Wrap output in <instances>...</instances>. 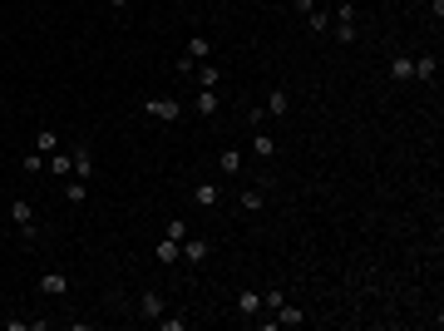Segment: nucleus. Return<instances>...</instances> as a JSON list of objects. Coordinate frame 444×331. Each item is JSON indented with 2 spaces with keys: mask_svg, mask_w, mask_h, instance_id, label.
Wrapping results in <instances>:
<instances>
[{
  "mask_svg": "<svg viewBox=\"0 0 444 331\" xmlns=\"http://www.w3.org/2000/svg\"><path fill=\"white\" fill-rule=\"evenodd\" d=\"M218 85H222V70L213 60H203V65H198V89H218Z\"/></svg>",
  "mask_w": 444,
  "mask_h": 331,
  "instance_id": "nucleus-18",
  "label": "nucleus"
},
{
  "mask_svg": "<svg viewBox=\"0 0 444 331\" xmlns=\"http://www.w3.org/2000/svg\"><path fill=\"white\" fill-rule=\"evenodd\" d=\"M218 173L222 178H237V173H242V148H222L218 153Z\"/></svg>",
  "mask_w": 444,
  "mask_h": 331,
  "instance_id": "nucleus-10",
  "label": "nucleus"
},
{
  "mask_svg": "<svg viewBox=\"0 0 444 331\" xmlns=\"http://www.w3.org/2000/svg\"><path fill=\"white\" fill-rule=\"evenodd\" d=\"M247 124H252V129H262V124H267V109H262V104H257V109H247Z\"/></svg>",
  "mask_w": 444,
  "mask_h": 331,
  "instance_id": "nucleus-30",
  "label": "nucleus"
},
{
  "mask_svg": "<svg viewBox=\"0 0 444 331\" xmlns=\"http://www.w3.org/2000/svg\"><path fill=\"white\" fill-rule=\"evenodd\" d=\"M292 5H296V15H301V20H306V15L316 10V0H292Z\"/></svg>",
  "mask_w": 444,
  "mask_h": 331,
  "instance_id": "nucleus-31",
  "label": "nucleus"
},
{
  "mask_svg": "<svg viewBox=\"0 0 444 331\" xmlns=\"http://www.w3.org/2000/svg\"><path fill=\"white\" fill-rule=\"evenodd\" d=\"M40 168H45V153H35V148H30V153L20 158V173H25V178H35Z\"/></svg>",
  "mask_w": 444,
  "mask_h": 331,
  "instance_id": "nucleus-25",
  "label": "nucleus"
},
{
  "mask_svg": "<svg viewBox=\"0 0 444 331\" xmlns=\"http://www.w3.org/2000/svg\"><path fill=\"white\" fill-rule=\"evenodd\" d=\"M193 198H198V208H218V203H222V188H218V183H198V188H193Z\"/></svg>",
  "mask_w": 444,
  "mask_h": 331,
  "instance_id": "nucleus-19",
  "label": "nucleus"
},
{
  "mask_svg": "<svg viewBox=\"0 0 444 331\" xmlns=\"http://www.w3.org/2000/svg\"><path fill=\"white\" fill-rule=\"evenodd\" d=\"M193 114H198V119H218V114H222V94H218V89H198Z\"/></svg>",
  "mask_w": 444,
  "mask_h": 331,
  "instance_id": "nucleus-6",
  "label": "nucleus"
},
{
  "mask_svg": "<svg viewBox=\"0 0 444 331\" xmlns=\"http://www.w3.org/2000/svg\"><path fill=\"white\" fill-rule=\"evenodd\" d=\"M262 109H267V119H287V114H292V94H287V89L277 85V89H267Z\"/></svg>",
  "mask_w": 444,
  "mask_h": 331,
  "instance_id": "nucleus-4",
  "label": "nucleus"
},
{
  "mask_svg": "<svg viewBox=\"0 0 444 331\" xmlns=\"http://www.w3.org/2000/svg\"><path fill=\"white\" fill-rule=\"evenodd\" d=\"M45 168H50L55 178H70V173H74V153H50V158H45Z\"/></svg>",
  "mask_w": 444,
  "mask_h": 331,
  "instance_id": "nucleus-14",
  "label": "nucleus"
},
{
  "mask_svg": "<svg viewBox=\"0 0 444 331\" xmlns=\"http://www.w3.org/2000/svg\"><path fill=\"white\" fill-rule=\"evenodd\" d=\"M252 153H257V158H277V139L267 134V124L252 129Z\"/></svg>",
  "mask_w": 444,
  "mask_h": 331,
  "instance_id": "nucleus-9",
  "label": "nucleus"
},
{
  "mask_svg": "<svg viewBox=\"0 0 444 331\" xmlns=\"http://www.w3.org/2000/svg\"><path fill=\"white\" fill-rule=\"evenodd\" d=\"M331 40H335V45H350V40H355V5H335Z\"/></svg>",
  "mask_w": 444,
  "mask_h": 331,
  "instance_id": "nucleus-2",
  "label": "nucleus"
},
{
  "mask_svg": "<svg viewBox=\"0 0 444 331\" xmlns=\"http://www.w3.org/2000/svg\"><path fill=\"white\" fill-rule=\"evenodd\" d=\"M0 327H5V331H45L50 322H45V317H5Z\"/></svg>",
  "mask_w": 444,
  "mask_h": 331,
  "instance_id": "nucleus-17",
  "label": "nucleus"
},
{
  "mask_svg": "<svg viewBox=\"0 0 444 331\" xmlns=\"http://www.w3.org/2000/svg\"><path fill=\"white\" fill-rule=\"evenodd\" d=\"M173 262H183V242L158 237V267H173Z\"/></svg>",
  "mask_w": 444,
  "mask_h": 331,
  "instance_id": "nucleus-11",
  "label": "nucleus"
},
{
  "mask_svg": "<svg viewBox=\"0 0 444 331\" xmlns=\"http://www.w3.org/2000/svg\"><path fill=\"white\" fill-rule=\"evenodd\" d=\"M138 317H143V322H158V317H163V297H158V292H143V297H138Z\"/></svg>",
  "mask_w": 444,
  "mask_h": 331,
  "instance_id": "nucleus-12",
  "label": "nucleus"
},
{
  "mask_svg": "<svg viewBox=\"0 0 444 331\" xmlns=\"http://www.w3.org/2000/svg\"><path fill=\"white\" fill-rule=\"evenodd\" d=\"M208 257H213V242H208V237H183V262L203 267Z\"/></svg>",
  "mask_w": 444,
  "mask_h": 331,
  "instance_id": "nucleus-5",
  "label": "nucleus"
},
{
  "mask_svg": "<svg viewBox=\"0 0 444 331\" xmlns=\"http://www.w3.org/2000/svg\"><path fill=\"white\" fill-rule=\"evenodd\" d=\"M40 297H70V277L65 272H45L40 277Z\"/></svg>",
  "mask_w": 444,
  "mask_h": 331,
  "instance_id": "nucleus-7",
  "label": "nucleus"
},
{
  "mask_svg": "<svg viewBox=\"0 0 444 331\" xmlns=\"http://www.w3.org/2000/svg\"><path fill=\"white\" fill-rule=\"evenodd\" d=\"M153 327H158V331H188L193 322H188V317H158Z\"/></svg>",
  "mask_w": 444,
  "mask_h": 331,
  "instance_id": "nucleus-27",
  "label": "nucleus"
},
{
  "mask_svg": "<svg viewBox=\"0 0 444 331\" xmlns=\"http://www.w3.org/2000/svg\"><path fill=\"white\" fill-rule=\"evenodd\" d=\"M35 153H45V158L60 153V134H55V129H40V134H35Z\"/></svg>",
  "mask_w": 444,
  "mask_h": 331,
  "instance_id": "nucleus-20",
  "label": "nucleus"
},
{
  "mask_svg": "<svg viewBox=\"0 0 444 331\" xmlns=\"http://www.w3.org/2000/svg\"><path fill=\"white\" fill-rule=\"evenodd\" d=\"M415 80H435V55H415Z\"/></svg>",
  "mask_w": 444,
  "mask_h": 331,
  "instance_id": "nucleus-24",
  "label": "nucleus"
},
{
  "mask_svg": "<svg viewBox=\"0 0 444 331\" xmlns=\"http://www.w3.org/2000/svg\"><path fill=\"white\" fill-rule=\"evenodd\" d=\"M390 80H415V60L410 55H395L390 60Z\"/></svg>",
  "mask_w": 444,
  "mask_h": 331,
  "instance_id": "nucleus-23",
  "label": "nucleus"
},
{
  "mask_svg": "<svg viewBox=\"0 0 444 331\" xmlns=\"http://www.w3.org/2000/svg\"><path fill=\"white\" fill-rule=\"evenodd\" d=\"M183 55H188V60H193V65H203V60H208V55H213V45H208V40H203V35H193V40H188V50H183Z\"/></svg>",
  "mask_w": 444,
  "mask_h": 331,
  "instance_id": "nucleus-22",
  "label": "nucleus"
},
{
  "mask_svg": "<svg viewBox=\"0 0 444 331\" xmlns=\"http://www.w3.org/2000/svg\"><path fill=\"white\" fill-rule=\"evenodd\" d=\"M306 25L321 35V30H331V15H326V10H311V15H306Z\"/></svg>",
  "mask_w": 444,
  "mask_h": 331,
  "instance_id": "nucleus-28",
  "label": "nucleus"
},
{
  "mask_svg": "<svg viewBox=\"0 0 444 331\" xmlns=\"http://www.w3.org/2000/svg\"><path fill=\"white\" fill-rule=\"evenodd\" d=\"M10 222L20 227V237H40V227H35V208H30V198H15V203H10Z\"/></svg>",
  "mask_w": 444,
  "mask_h": 331,
  "instance_id": "nucleus-3",
  "label": "nucleus"
},
{
  "mask_svg": "<svg viewBox=\"0 0 444 331\" xmlns=\"http://www.w3.org/2000/svg\"><path fill=\"white\" fill-rule=\"evenodd\" d=\"M84 198H89V183H84V178H65V203H70V208H79Z\"/></svg>",
  "mask_w": 444,
  "mask_h": 331,
  "instance_id": "nucleus-16",
  "label": "nucleus"
},
{
  "mask_svg": "<svg viewBox=\"0 0 444 331\" xmlns=\"http://www.w3.org/2000/svg\"><path fill=\"white\" fill-rule=\"evenodd\" d=\"M430 15H435V25L444 20V0H430Z\"/></svg>",
  "mask_w": 444,
  "mask_h": 331,
  "instance_id": "nucleus-32",
  "label": "nucleus"
},
{
  "mask_svg": "<svg viewBox=\"0 0 444 331\" xmlns=\"http://www.w3.org/2000/svg\"><path fill=\"white\" fill-rule=\"evenodd\" d=\"M143 114H148V119H158V124H173V119H183V99H173V94L143 99Z\"/></svg>",
  "mask_w": 444,
  "mask_h": 331,
  "instance_id": "nucleus-1",
  "label": "nucleus"
},
{
  "mask_svg": "<svg viewBox=\"0 0 444 331\" xmlns=\"http://www.w3.org/2000/svg\"><path fill=\"white\" fill-rule=\"evenodd\" d=\"M109 5H113V10H128V5H133V0H109Z\"/></svg>",
  "mask_w": 444,
  "mask_h": 331,
  "instance_id": "nucleus-33",
  "label": "nucleus"
},
{
  "mask_svg": "<svg viewBox=\"0 0 444 331\" xmlns=\"http://www.w3.org/2000/svg\"><path fill=\"white\" fill-rule=\"evenodd\" d=\"M257 312H262V292H257V287L237 292V317H257Z\"/></svg>",
  "mask_w": 444,
  "mask_h": 331,
  "instance_id": "nucleus-13",
  "label": "nucleus"
},
{
  "mask_svg": "<svg viewBox=\"0 0 444 331\" xmlns=\"http://www.w3.org/2000/svg\"><path fill=\"white\" fill-rule=\"evenodd\" d=\"M282 302H287V292H282V287H272V292H262V307H267V312H277Z\"/></svg>",
  "mask_w": 444,
  "mask_h": 331,
  "instance_id": "nucleus-29",
  "label": "nucleus"
},
{
  "mask_svg": "<svg viewBox=\"0 0 444 331\" xmlns=\"http://www.w3.org/2000/svg\"><path fill=\"white\" fill-rule=\"evenodd\" d=\"M163 237H173V242H183V237H188V218H168V227H163Z\"/></svg>",
  "mask_w": 444,
  "mask_h": 331,
  "instance_id": "nucleus-26",
  "label": "nucleus"
},
{
  "mask_svg": "<svg viewBox=\"0 0 444 331\" xmlns=\"http://www.w3.org/2000/svg\"><path fill=\"white\" fill-rule=\"evenodd\" d=\"M237 203H242V213H262L267 208V193L262 188H247V193H237Z\"/></svg>",
  "mask_w": 444,
  "mask_h": 331,
  "instance_id": "nucleus-21",
  "label": "nucleus"
},
{
  "mask_svg": "<svg viewBox=\"0 0 444 331\" xmlns=\"http://www.w3.org/2000/svg\"><path fill=\"white\" fill-rule=\"evenodd\" d=\"M70 178H84V183L94 178V153H89V148H74V173H70Z\"/></svg>",
  "mask_w": 444,
  "mask_h": 331,
  "instance_id": "nucleus-15",
  "label": "nucleus"
},
{
  "mask_svg": "<svg viewBox=\"0 0 444 331\" xmlns=\"http://www.w3.org/2000/svg\"><path fill=\"white\" fill-rule=\"evenodd\" d=\"M272 327H306V312L292 307V302H282V307L272 312Z\"/></svg>",
  "mask_w": 444,
  "mask_h": 331,
  "instance_id": "nucleus-8",
  "label": "nucleus"
}]
</instances>
